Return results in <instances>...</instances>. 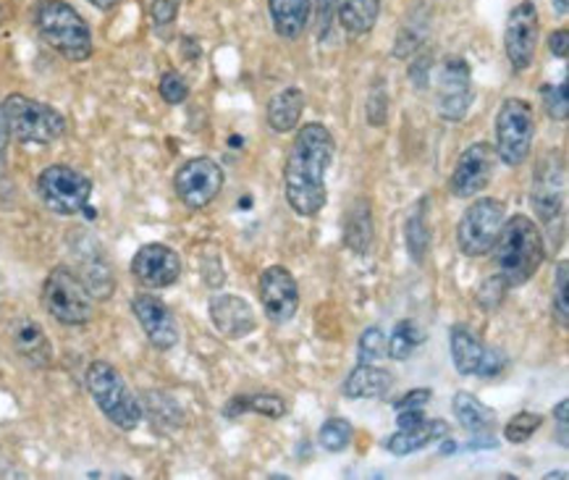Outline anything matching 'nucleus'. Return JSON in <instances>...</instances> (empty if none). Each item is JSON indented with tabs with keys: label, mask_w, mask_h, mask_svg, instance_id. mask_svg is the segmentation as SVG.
Wrapping results in <instances>:
<instances>
[{
	"label": "nucleus",
	"mask_w": 569,
	"mask_h": 480,
	"mask_svg": "<svg viewBox=\"0 0 569 480\" xmlns=\"http://www.w3.org/2000/svg\"><path fill=\"white\" fill-rule=\"evenodd\" d=\"M337 156V142L323 123H305L283 163V194L297 216L312 218L328 200L326 173Z\"/></svg>",
	"instance_id": "obj_1"
},
{
	"label": "nucleus",
	"mask_w": 569,
	"mask_h": 480,
	"mask_svg": "<svg viewBox=\"0 0 569 480\" xmlns=\"http://www.w3.org/2000/svg\"><path fill=\"white\" fill-rule=\"evenodd\" d=\"M496 273L507 283V289L525 287L532 276L541 271L546 260V242L541 229L528 216L517 213L505 221L501 234L493 244Z\"/></svg>",
	"instance_id": "obj_2"
},
{
	"label": "nucleus",
	"mask_w": 569,
	"mask_h": 480,
	"mask_svg": "<svg viewBox=\"0 0 569 480\" xmlns=\"http://www.w3.org/2000/svg\"><path fill=\"white\" fill-rule=\"evenodd\" d=\"M32 24L46 46L66 61L82 63L92 56V32L87 19L66 0H38L32 9Z\"/></svg>",
	"instance_id": "obj_3"
},
{
	"label": "nucleus",
	"mask_w": 569,
	"mask_h": 480,
	"mask_svg": "<svg viewBox=\"0 0 569 480\" xmlns=\"http://www.w3.org/2000/svg\"><path fill=\"white\" fill-rule=\"evenodd\" d=\"M87 391H90L92 402L98 410L106 414L108 423H113L119 431L131 433L142 423L144 410L140 397L129 389L127 378L116 370L111 362L94 360L87 366L84 373Z\"/></svg>",
	"instance_id": "obj_4"
},
{
	"label": "nucleus",
	"mask_w": 569,
	"mask_h": 480,
	"mask_svg": "<svg viewBox=\"0 0 569 480\" xmlns=\"http://www.w3.org/2000/svg\"><path fill=\"white\" fill-rule=\"evenodd\" d=\"M0 111H3L9 134L24 144H50L66 134V119L53 106L40 103L21 92H11L0 103Z\"/></svg>",
	"instance_id": "obj_5"
},
{
	"label": "nucleus",
	"mask_w": 569,
	"mask_h": 480,
	"mask_svg": "<svg viewBox=\"0 0 569 480\" xmlns=\"http://www.w3.org/2000/svg\"><path fill=\"white\" fill-rule=\"evenodd\" d=\"M42 308L61 326H87L94 316V297L77 271L58 266L42 283Z\"/></svg>",
	"instance_id": "obj_6"
},
{
	"label": "nucleus",
	"mask_w": 569,
	"mask_h": 480,
	"mask_svg": "<svg viewBox=\"0 0 569 480\" xmlns=\"http://www.w3.org/2000/svg\"><path fill=\"white\" fill-rule=\"evenodd\" d=\"M536 140V116L532 106L522 98H507L496 113V158L517 169L532 152Z\"/></svg>",
	"instance_id": "obj_7"
},
{
	"label": "nucleus",
	"mask_w": 569,
	"mask_h": 480,
	"mask_svg": "<svg viewBox=\"0 0 569 480\" xmlns=\"http://www.w3.org/2000/svg\"><path fill=\"white\" fill-rule=\"evenodd\" d=\"M507 221V208L501 200L480 198L465 208L457 227V244L467 258H483L493 250L501 227Z\"/></svg>",
	"instance_id": "obj_8"
},
{
	"label": "nucleus",
	"mask_w": 569,
	"mask_h": 480,
	"mask_svg": "<svg viewBox=\"0 0 569 480\" xmlns=\"http://www.w3.org/2000/svg\"><path fill=\"white\" fill-rule=\"evenodd\" d=\"M38 194L42 206L58 216H77L87 210L92 198V181L71 166H48L38 177Z\"/></svg>",
	"instance_id": "obj_9"
},
{
	"label": "nucleus",
	"mask_w": 569,
	"mask_h": 480,
	"mask_svg": "<svg viewBox=\"0 0 569 480\" xmlns=\"http://www.w3.org/2000/svg\"><path fill=\"white\" fill-rule=\"evenodd\" d=\"M449 352L459 376L496 378L505 373L507 354L499 347H488L470 326L457 323L449 331Z\"/></svg>",
	"instance_id": "obj_10"
},
{
	"label": "nucleus",
	"mask_w": 569,
	"mask_h": 480,
	"mask_svg": "<svg viewBox=\"0 0 569 480\" xmlns=\"http://www.w3.org/2000/svg\"><path fill=\"white\" fill-rule=\"evenodd\" d=\"M226 181V173L221 163L208 156L189 158L187 163L179 166V171L173 173V189H177V198L181 206L189 210H202L221 194Z\"/></svg>",
	"instance_id": "obj_11"
},
{
	"label": "nucleus",
	"mask_w": 569,
	"mask_h": 480,
	"mask_svg": "<svg viewBox=\"0 0 569 480\" xmlns=\"http://www.w3.org/2000/svg\"><path fill=\"white\" fill-rule=\"evenodd\" d=\"M538 40H541V17H538V9L532 0H522V3H517L509 11L505 27L507 61L515 74H522V71L532 67Z\"/></svg>",
	"instance_id": "obj_12"
},
{
	"label": "nucleus",
	"mask_w": 569,
	"mask_h": 480,
	"mask_svg": "<svg viewBox=\"0 0 569 480\" xmlns=\"http://www.w3.org/2000/svg\"><path fill=\"white\" fill-rule=\"evenodd\" d=\"M565 160L561 152H549L541 160L536 173H532V210L541 218L543 227H553V221L561 218V208H565Z\"/></svg>",
	"instance_id": "obj_13"
},
{
	"label": "nucleus",
	"mask_w": 569,
	"mask_h": 480,
	"mask_svg": "<svg viewBox=\"0 0 569 480\" xmlns=\"http://www.w3.org/2000/svg\"><path fill=\"white\" fill-rule=\"evenodd\" d=\"M472 106V74L465 58L451 56L443 61L439 87H436V108L443 121L459 123Z\"/></svg>",
	"instance_id": "obj_14"
},
{
	"label": "nucleus",
	"mask_w": 569,
	"mask_h": 480,
	"mask_svg": "<svg viewBox=\"0 0 569 480\" xmlns=\"http://www.w3.org/2000/svg\"><path fill=\"white\" fill-rule=\"evenodd\" d=\"M493 171H496L493 144L488 142L470 144V148L462 150L455 171H451V179H449L451 194H457V198L462 200L476 198V194H480L488 184H491Z\"/></svg>",
	"instance_id": "obj_15"
},
{
	"label": "nucleus",
	"mask_w": 569,
	"mask_h": 480,
	"mask_svg": "<svg viewBox=\"0 0 569 480\" xmlns=\"http://www.w3.org/2000/svg\"><path fill=\"white\" fill-rule=\"evenodd\" d=\"M260 302L271 323L283 326L299 310V287L289 268L271 266L260 273Z\"/></svg>",
	"instance_id": "obj_16"
},
{
	"label": "nucleus",
	"mask_w": 569,
	"mask_h": 480,
	"mask_svg": "<svg viewBox=\"0 0 569 480\" xmlns=\"http://www.w3.org/2000/svg\"><path fill=\"white\" fill-rule=\"evenodd\" d=\"M131 273L148 289H169L181 279V258L169 244H142L131 258Z\"/></svg>",
	"instance_id": "obj_17"
},
{
	"label": "nucleus",
	"mask_w": 569,
	"mask_h": 480,
	"mask_svg": "<svg viewBox=\"0 0 569 480\" xmlns=\"http://www.w3.org/2000/svg\"><path fill=\"white\" fill-rule=\"evenodd\" d=\"M131 312H134L137 323L142 326L150 344L160 349V352H169V349L179 344L177 318H173L169 304L160 300V297L137 294L134 300H131Z\"/></svg>",
	"instance_id": "obj_18"
},
{
	"label": "nucleus",
	"mask_w": 569,
	"mask_h": 480,
	"mask_svg": "<svg viewBox=\"0 0 569 480\" xmlns=\"http://www.w3.org/2000/svg\"><path fill=\"white\" fill-rule=\"evenodd\" d=\"M79 242H74V254L79 260V279L84 281V287L90 289L94 300H108L116 289V279L111 266H108V258L103 247L98 244V239L84 234V231H77L74 234Z\"/></svg>",
	"instance_id": "obj_19"
},
{
	"label": "nucleus",
	"mask_w": 569,
	"mask_h": 480,
	"mask_svg": "<svg viewBox=\"0 0 569 480\" xmlns=\"http://www.w3.org/2000/svg\"><path fill=\"white\" fill-rule=\"evenodd\" d=\"M210 320H213L216 331L226 339H247L258 331V316H254L252 304L244 297L237 294H213L208 304Z\"/></svg>",
	"instance_id": "obj_20"
},
{
	"label": "nucleus",
	"mask_w": 569,
	"mask_h": 480,
	"mask_svg": "<svg viewBox=\"0 0 569 480\" xmlns=\"http://www.w3.org/2000/svg\"><path fill=\"white\" fill-rule=\"evenodd\" d=\"M11 344L17 354L32 368H50L53 362V344H50L48 333L34 318H13L11 320Z\"/></svg>",
	"instance_id": "obj_21"
},
{
	"label": "nucleus",
	"mask_w": 569,
	"mask_h": 480,
	"mask_svg": "<svg viewBox=\"0 0 569 480\" xmlns=\"http://www.w3.org/2000/svg\"><path fill=\"white\" fill-rule=\"evenodd\" d=\"M393 389V376L386 368H376V362H357L347 376L341 394L347 399H383Z\"/></svg>",
	"instance_id": "obj_22"
},
{
	"label": "nucleus",
	"mask_w": 569,
	"mask_h": 480,
	"mask_svg": "<svg viewBox=\"0 0 569 480\" xmlns=\"http://www.w3.org/2000/svg\"><path fill=\"white\" fill-rule=\"evenodd\" d=\"M449 436V423L447 420H422L418 428H407V431H399L386 439V449L393 457H407L420 452V449L430 447V443L447 439Z\"/></svg>",
	"instance_id": "obj_23"
},
{
	"label": "nucleus",
	"mask_w": 569,
	"mask_h": 480,
	"mask_svg": "<svg viewBox=\"0 0 569 480\" xmlns=\"http://www.w3.org/2000/svg\"><path fill=\"white\" fill-rule=\"evenodd\" d=\"M268 11L279 38L299 40L310 24L312 0H268Z\"/></svg>",
	"instance_id": "obj_24"
},
{
	"label": "nucleus",
	"mask_w": 569,
	"mask_h": 480,
	"mask_svg": "<svg viewBox=\"0 0 569 480\" xmlns=\"http://www.w3.org/2000/svg\"><path fill=\"white\" fill-rule=\"evenodd\" d=\"M305 111V94L299 87H287V90L276 92L268 103L266 119L268 127L273 129L276 134H287L291 129H297L299 119H302Z\"/></svg>",
	"instance_id": "obj_25"
},
{
	"label": "nucleus",
	"mask_w": 569,
	"mask_h": 480,
	"mask_svg": "<svg viewBox=\"0 0 569 480\" xmlns=\"http://www.w3.org/2000/svg\"><path fill=\"white\" fill-rule=\"evenodd\" d=\"M378 13H381V0H337L339 24L352 38L373 32Z\"/></svg>",
	"instance_id": "obj_26"
},
{
	"label": "nucleus",
	"mask_w": 569,
	"mask_h": 480,
	"mask_svg": "<svg viewBox=\"0 0 569 480\" xmlns=\"http://www.w3.org/2000/svg\"><path fill=\"white\" fill-rule=\"evenodd\" d=\"M455 418L457 423L472 436L493 433L496 428V412L488 404L480 402L476 394H470V391H459L455 397Z\"/></svg>",
	"instance_id": "obj_27"
},
{
	"label": "nucleus",
	"mask_w": 569,
	"mask_h": 480,
	"mask_svg": "<svg viewBox=\"0 0 569 480\" xmlns=\"http://www.w3.org/2000/svg\"><path fill=\"white\" fill-rule=\"evenodd\" d=\"M345 244L357 254H365L370 250V244H373V210H370V202L365 198H360L349 208Z\"/></svg>",
	"instance_id": "obj_28"
},
{
	"label": "nucleus",
	"mask_w": 569,
	"mask_h": 480,
	"mask_svg": "<svg viewBox=\"0 0 569 480\" xmlns=\"http://www.w3.org/2000/svg\"><path fill=\"white\" fill-rule=\"evenodd\" d=\"M247 412L262 414V418H271V420H281L289 410H287V402H283L279 394H271V391H266V394H239L229 399V404L223 407V414L229 420H237L239 414H247Z\"/></svg>",
	"instance_id": "obj_29"
},
{
	"label": "nucleus",
	"mask_w": 569,
	"mask_h": 480,
	"mask_svg": "<svg viewBox=\"0 0 569 480\" xmlns=\"http://www.w3.org/2000/svg\"><path fill=\"white\" fill-rule=\"evenodd\" d=\"M422 341H426V333L415 320H399L397 326H393L391 337L386 339V354H389L391 360H410L415 352H418Z\"/></svg>",
	"instance_id": "obj_30"
},
{
	"label": "nucleus",
	"mask_w": 569,
	"mask_h": 480,
	"mask_svg": "<svg viewBox=\"0 0 569 480\" xmlns=\"http://www.w3.org/2000/svg\"><path fill=\"white\" fill-rule=\"evenodd\" d=\"M405 239H407V252L415 263H422L426 260L428 244H430V231L426 223V198L418 208L412 210L410 218H407V227H405Z\"/></svg>",
	"instance_id": "obj_31"
},
{
	"label": "nucleus",
	"mask_w": 569,
	"mask_h": 480,
	"mask_svg": "<svg viewBox=\"0 0 569 480\" xmlns=\"http://www.w3.org/2000/svg\"><path fill=\"white\" fill-rule=\"evenodd\" d=\"M352 436H355V428H352V423H349V420L331 418V420H326L323 426H320L318 441H320V447L326 449V452L341 454L349 447V443H352Z\"/></svg>",
	"instance_id": "obj_32"
},
{
	"label": "nucleus",
	"mask_w": 569,
	"mask_h": 480,
	"mask_svg": "<svg viewBox=\"0 0 569 480\" xmlns=\"http://www.w3.org/2000/svg\"><path fill=\"white\" fill-rule=\"evenodd\" d=\"M541 426H543V414L522 410V412H517L515 418L507 423L505 439L509 443H525V441H530L532 436H536V431Z\"/></svg>",
	"instance_id": "obj_33"
},
{
	"label": "nucleus",
	"mask_w": 569,
	"mask_h": 480,
	"mask_svg": "<svg viewBox=\"0 0 569 480\" xmlns=\"http://www.w3.org/2000/svg\"><path fill=\"white\" fill-rule=\"evenodd\" d=\"M567 92H569L567 79L559 87L557 84H543L541 87L543 108L553 121H567V116H569V94Z\"/></svg>",
	"instance_id": "obj_34"
},
{
	"label": "nucleus",
	"mask_w": 569,
	"mask_h": 480,
	"mask_svg": "<svg viewBox=\"0 0 569 480\" xmlns=\"http://www.w3.org/2000/svg\"><path fill=\"white\" fill-rule=\"evenodd\" d=\"M389 358L386 354V333L378 326H370L368 331H362L360 344H357V362H378Z\"/></svg>",
	"instance_id": "obj_35"
},
{
	"label": "nucleus",
	"mask_w": 569,
	"mask_h": 480,
	"mask_svg": "<svg viewBox=\"0 0 569 480\" xmlns=\"http://www.w3.org/2000/svg\"><path fill=\"white\" fill-rule=\"evenodd\" d=\"M557 287H553V316H557L561 329L569 326V300H567V283H569V266L567 260H561L557 268Z\"/></svg>",
	"instance_id": "obj_36"
},
{
	"label": "nucleus",
	"mask_w": 569,
	"mask_h": 480,
	"mask_svg": "<svg viewBox=\"0 0 569 480\" xmlns=\"http://www.w3.org/2000/svg\"><path fill=\"white\" fill-rule=\"evenodd\" d=\"M158 92L169 106H181L189 98V84L179 71H166L158 82Z\"/></svg>",
	"instance_id": "obj_37"
},
{
	"label": "nucleus",
	"mask_w": 569,
	"mask_h": 480,
	"mask_svg": "<svg viewBox=\"0 0 569 480\" xmlns=\"http://www.w3.org/2000/svg\"><path fill=\"white\" fill-rule=\"evenodd\" d=\"M507 292H509L507 283L501 281L499 273H496L493 279H486L483 283H480V289H478V302L483 304L486 310H496L501 302H505Z\"/></svg>",
	"instance_id": "obj_38"
},
{
	"label": "nucleus",
	"mask_w": 569,
	"mask_h": 480,
	"mask_svg": "<svg viewBox=\"0 0 569 480\" xmlns=\"http://www.w3.org/2000/svg\"><path fill=\"white\" fill-rule=\"evenodd\" d=\"M312 11H316L318 38L326 40L331 32V19L337 13V0H312Z\"/></svg>",
	"instance_id": "obj_39"
},
{
	"label": "nucleus",
	"mask_w": 569,
	"mask_h": 480,
	"mask_svg": "<svg viewBox=\"0 0 569 480\" xmlns=\"http://www.w3.org/2000/svg\"><path fill=\"white\" fill-rule=\"evenodd\" d=\"M433 399V391L420 387V389H410L405 397H399L397 402H393V410L401 412V410H426V404Z\"/></svg>",
	"instance_id": "obj_40"
},
{
	"label": "nucleus",
	"mask_w": 569,
	"mask_h": 480,
	"mask_svg": "<svg viewBox=\"0 0 569 480\" xmlns=\"http://www.w3.org/2000/svg\"><path fill=\"white\" fill-rule=\"evenodd\" d=\"M150 17L158 27L173 24V21H177V17H179V0H152Z\"/></svg>",
	"instance_id": "obj_41"
},
{
	"label": "nucleus",
	"mask_w": 569,
	"mask_h": 480,
	"mask_svg": "<svg viewBox=\"0 0 569 480\" xmlns=\"http://www.w3.org/2000/svg\"><path fill=\"white\" fill-rule=\"evenodd\" d=\"M553 418H557L559 423V443L561 447H569V402L567 399H561V402L553 407Z\"/></svg>",
	"instance_id": "obj_42"
},
{
	"label": "nucleus",
	"mask_w": 569,
	"mask_h": 480,
	"mask_svg": "<svg viewBox=\"0 0 569 480\" xmlns=\"http://www.w3.org/2000/svg\"><path fill=\"white\" fill-rule=\"evenodd\" d=\"M383 116H386V94L383 92L370 94V100H368V121L373 123V127H381Z\"/></svg>",
	"instance_id": "obj_43"
},
{
	"label": "nucleus",
	"mask_w": 569,
	"mask_h": 480,
	"mask_svg": "<svg viewBox=\"0 0 569 480\" xmlns=\"http://www.w3.org/2000/svg\"><path fill=\"white\" fill-rule=\"evenodd\" d=\"M549 50L553 58H567L569 56V29H557L549 38Z\"/></svg>",
	"instance_id": "obj_44"
},
{
	"label": "nucleus",
	"mask_w": 569,
	"mask_h": 480,
	"mask_svg": "<svg viewBox=\"0 0 569 480\" xmlns=\"http://www.w3.org/2000/svg\"><path fill=\"white\" fill-rule=\"evenodd\" d=\"M422 420H426V412L422 410H401L397 412V426L401 431H407V428H418Z\"/></svg>",
	"instance_id": "obj_45"
},
{
	"label": "nucleus",
	"mask_w": 569,
	"mask_h": 480,
	"mask_svg": "<svg viewBox=\"0 0 569 480\" xmlns=\"http://www.w3.org/2000/svg\"><path fill=\"white\" fill-rule=\"evenodd\" d=\"M9 127H6L3 111H0V171L6 169V152H9Z\"/></svg>",
	"instance_id": "obj_46"
},
{
	"label": "nucleus",
	"mask_w": 569,
	"mask_h": 480,
	"mask_svg": "<svg viewBox=\"0 0 569 480\" xmlns=\"http://www.w3.org/2000/svg\"><path fill=\"white\" fill-rule=\"evenodd\" d=\"M87 3L94 6V9H100V11H111L121 3V0H87Z\"/></svg>",
	"instance_id": "obj_47"
},
{
	"label": "nucleus",
	"mask_w": 569,
	"mask_h": 480,
	"mask_svg": "<svg viewBox=\"0 0 569 480\" xmlns=\"http://www.w3.org/2000/svg\"><path fill=\"white\" fill-rule=\"evenodd\" d=\"M553 11H557L559 17H567V11H569V0H553Z\"/></svg>",
	"instance_id": "obj_48"
},
{
	"label": "nucleus",
	"mask_w": 569,
	"mask_h": 480,
	"mask_svg": "<svg viewBox=\"0 0 569 480\" xmlns=\"http://www.w3.org/2000/svg\"><path fill=\"white\" fill-rule=\"evenodd\" d=\"M457 449H459V443L457 441H447L441 447V454H457Z\"/></svg>",
	"instance_id": "obj_49"
},
{
	"label": "nucleus",
	"mask_w": 569,
	"mask_h": 480,
	"mask_svg": "<svg viewBox=\"0 0 569 480\" xmlns=\"http://www.w3.org/2000/svg\"><path fill=\"white\" fill-rule=\"evenodd\" d=\"M546 478H561V480H565L567 476H565V472H549V476H546Z\"/></svg>",
	"instance_id": "obj_50"
},
{
	"label": "nucleus",
	"mask_w": 569,
	"mask_h": 480,
	"mask_svg": "<svg viewBox=\"0 0 569 480\" xmlns=\"http://www.w3.org/2000/svg\"><path fill=\"white\" fill-rule=\"evenodd\" d=\"M0 24H3V9H0Z\"/></svg>",
	"instance_id": "obj_51"
}]
</instances>
